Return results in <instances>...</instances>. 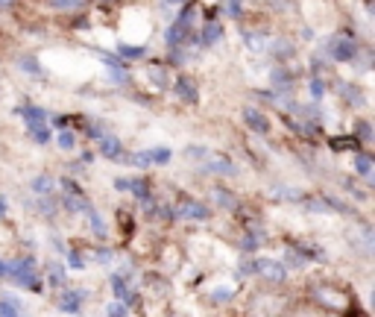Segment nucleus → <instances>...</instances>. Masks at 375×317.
Segmentation results:
<instances>
[{
  "label": "nucleus",
  "mask_w": 375,
  "mask_h": 317,
  "mask_svg": "<svg viewBox=\"0 0 375 317\" xmlns=\"http://www.w3.org/2000/svg\"><path fill=\"white\" fill-rule=\"evenodd\" d=\"M355 168H358V173H369V171H372V158L361 153L358 158H355Z\"/></svg>",
  "instance_id": "obj_13"
},
{
  "label": "nucleus",
  "mask_w": 375,
  "mask_h": 317,
  "mask_svg": "<svg viewBox=\"0 0 375 317\" xmlns=\"http://www.w3.org/2000/svg\"><path fill=\"white\" fill-rule=\"evenodd\" d=\"M176 88H179L182 100H196V88H194L191 79H179V83H176Z\"/></svg>",
  "instance_id": "obj_9"
},
{
  "label": "nucleus",
  "mask_w": 375,
  "mask_h": 317,
  "mask_svg": "<svg viewBox=\"0 0 375 317\" xmlns=\"http://www.w3.org/2000/svg\"><path fill=\"white\" fill-rule=\"evenodd\" d=\"M275 197H299V191H287V188H275Z\"/></svg>",
  "instance_id": "obj_20"
},
{
  "label": "nucleus",
  "mask_w": 375,
  "mask_h": 317,
  "mask_svg": "<svg viewBox=\"0 0 375 317\" xmlns=\"http://www.w3.org/2000/svg\"><path fill=\"white\" fill-rule=\"evenodd\" d=\"M255 270H258L267 282H275V285L285 282V276H287L279 262H270V259H258V262H255Z\"/></svg>",
  "instance_id": "obj_1"
},
{
  "label": "nucleus",
  "mask_w": 375,
  "mask_h": 317,
  "mask_svg": "<svg viewBox=\"0 0 375 317\" xmlns=\"http://www.w3.org/2000/svg\"><path fill=\"white\" fill-rule=\"evenodd\" d=\"M21 71L32 74V76H42V71H38V62L35 59H21Z\"/></svg>",
  "instance_id": "obj_14"
},
{
  "label": "nucleus",
  "mask_w": 375,
  "mask_h": 317,
  "mask_svg": "<svg viewBox=\"0 0 375 317\" xmlns=\"http://www.w3.org/2000/svg\"><path fill=\"white\" fill-rule=\"evenodd\" d=\"M179 214H182V217H194V221H206V217H208V209L200 206V203H185Z\"/></svg>",
  "instance_id": "obj_3"
},
{
  "label": "nucleus",
  "mask_w": 375,
  "mask_h": 317,
  "mask_svg": "<svg viewBox=\"0 0 375 317\" xmlns=\"http://www.w3.org/2000/svg\"><path fill=\"white\" fill-rule=\"evenodd\" d=\"M62 311H80V294H65L62 296Z\"/></svg>",
  "instance_id": "obj_11"
},
{
  "label": "nucleus",
  "mask_w": 375,
  "mask_h": 317,
  "mask_svg": "<svg viewBox=\"0 0 375 317\" xmlns=\"http://www.w3.org/2000/svg\"><path fill=\"white\" fill-rule=\"evenodd\" d=\"M100 150L106 156L117 158V156H121V142H117V138H112V135H106V138H100Z\"/></svg>",
  "instance_id": "obj_6"
},
{
  "label": "nucleus",
  "mask_w": 375,
  "mask_h": 317,
  "mask_svg": "<svg viewBox=\"0 0 375 317\" xmlns=\"http://www.w3.org/2000/svg\"><path fill=\"white\" fill-rule=\"evenodd\" d=\"M68 262H71V267H76V270L83 267V259H80V255H76V253H71V255H68Z\"/></svg>",
  "instance_id": "obj_19"
},
{
  "label": "nucleus",
  "mask_w": 375,
  "mask_h": 317,
  "mask_svg": "<svg viewBox=\"0 0 375 317\" xmlns=\"http://www.w3.org/2000/svg\"><path fill=\"white\" fill-rule=\"evenodd\" d=\"M109 314H126V306H109Z\"/></svg>",
  "instance_id": "obj_22"
},
{
  "label": "nucleus",
  "mask_w": 375,
  "mask_h": 317,
  "mask_svg": "<svg viewBox=\"0 0 375 317\" xmlns=\"http://www.w3.org/2000/svg\"><path fill=\"white\" fill-rule=\"evenodd\" d=\"M355 53V45H349V42H340V47H334V56L338 59H349Z\"/></svg>",
  "instance_id": "obj_15"
},
{
  "label": "nucleus",
  "mask_w": 375,
  "mask_h": 317,
  "mask_svg": "<svg viewBox=\"0 0 375 317\" xmlns=\"http://www.w3.org/2000/svg\"><path fill=\"white\" fill-rule=\"evenodd\" d=\"M170 150L167 147H155V150H147V158H150V165H167L170 162Z\"/></svg>",
  "instance_id": "obj_5"
},
{
  "label": "nucleus",
  "mask_w": 375,
  "mask_h": 317,
  "mask_svg": "<svg viewBox=\"0 0 375 317\" xmlns=\"http://www.w3.org/2000/svg\"><path fill=\"white\" fill-rule=\"evenodd\" d=\"M21 117L27 124H47V115L42 109H21Z\"/></svg>",
  "instance_id": "obj_7"
},
{
  "label": "nucleus",
  "mask_w": 375,
  "mask_h": 317,
  "mask_svg": "<svg viewBox=\"0 0 375 317\" xmlns=\"http://www.w3.org/2000/svg\"><path fill=\"white\" fill-rule=\"evenodd\" d=\"M0 276H6V265L4 262H0Z\"/></svg>",
  "instance_id": "obj_25"
},
{
  "label": "nucleus",
  "mask_w": 375,
  "mask_h": 317,
  "mask_svg": "<svg viewBox=\"0 0 375 317\" xmlns=\"http://www.w3.org/2000/svg\"><path fill=\"white\" fill-rule=\"evenodd\" d=\"M244 117H246V124H249L252 129H258V132H267V127H270V124H267V117H264L261 112H255V109H246Z\"/></svg>",
  "instance_id": "obj_2"
},
{
  "label": "nucleus",
  "mask_w": 375,
  "mask_h": 317,
  "mask_svg": "<svg viewBox=\"0 0 375 317\" xmlns=\"http://www.w3.org/2000/svg\"><path fill=\"white\" fill-rule=\"evenodd\" d=\"M21 309L18 306H9V300H0V314H18Z\"/></svg>",
  "instance_id": "obj_18"
},
{
  "label": "nucleus",
  "mask_w": 375,
  "mask_h": 317,
  "mask_svg": "<svg viewBox=\"0 0 375 317\" xmlns=\"http://www.w3.org/2000/svg\"><path fill=\"white\" fill-rule=\"evenodd\" d=\"M206 171H211V173H226V176H232V173H234V165H229L226 158H208Z\"/></svg>",
  "instance_id": "obj_4"
},
{
  "label": "nucleus",
  "mask_w": 375,
  "mask_h": 317,
  "mask_svg": "<svg viewBox=\"0 0 375 317\" xmlns=\"http://www.w3.org/2000/svg\"><path fill=\"white\" fill-rule=\"evenodd\" d=\"M59 147H62V150H71V147H73V135H71V132H62V135H59Z\"/></svg>",
  "instance_id": "obj_17"
},
{
  "label": "nucleus",
  "mask_w": 375,
  "mask_h": 317,
  "mask_svg": "<svg viewBox=\"0 0 375 317\" xmlns=\"http://www.w3.org/2000/svg\"><path fill=\"white\" fill-rule=\"evenodd\" d=\"M30 132H32V138L38 144H47L50 142V129H47V124H30Z\"/></svg>",
  "instance_id": "obj_8"
},
{
  "label": "nucleus",
  "mask_w": 375,
  "mask_h": 317,
  "mask_svg": "<svg viewBox=\"0 0 375 317\" xmlns=\"http://www.w3.org/2000/svg\"><path fill=\"white\" fill-rule=\"evenodd\" d=\"M32 188H35L38 194H47V191L53 188V180H50V176H35V180H32Z\"/></svg>",
  "instance_id": "obj_12"
},
{
  "label": "nucleus",
  "mask_w": 375,
  "mask_h": 317,
  "mask_svg": "<svg viewBox=\"0 0 375 317\" xmlns=\"http://www.w3.org/2000/svg\"><path fill=\"white\" fill-rule=\"evenodd\" d=\"M211 296H214V300H229V296H232V294H229V291H223V288H220V291H214V294H211Z\"/></svg>",
  "instance_id": "obj_21"
},
{
  "label": "nucleus",
  "mask_w": 375,
  "mask_h": 317,
  "mask_svg": "<svg viewBox=\"0 0 375 317\" xmlns=\"http://www.w3.org/2000/svg\"><path fill=\"white\" fill-rule=\"evenodd\" d=\"M50 6L68 12V9H80V6H85V0H50Z\"/></svg>",
  "instance_id": "obj_10"
},
{
  "label": "nucleus",
  "mask_w": 375,
  "mask_h": 317,
  "mask_svg": "<svg viewBox=\"0 0 375 317\" xmlns=\"http://www.w3.org/2000/svg\"><path fill=\"white\" fill-rule=\"evenodd\" d=\"M6 212V200H0V214H4Z\"/></svg>",
  "instance_id": "obj_24"
},
{
  "label": "nucleus",
  "mask_w": 375,
  "mask_h": 317,
  "mask_svg": "<svg viewBox=\"0 0 375 317\" xmlns=\"http://www.w3.org/2000/svg\"><path fill=\"white\" fill-rule=\"evenodd\" d=\"M15 0H0V9H6V6H12Z\"/></svg>",
  "instance_id": "obj_23"
},
{
  "label": "nucleus",
  "mask_w": 375,
  "mask_h": 317,
  "mask_svg": "<svg viewBox=\"0 0 375 317\" xmlns=\"http://www.w3.org/2000/svg\"><path fill=\"white\" fill-rule=\"evenodd\" d=\"M112 291H114L117 296H121V300H129V294H126V285H124V279H117V276L112 279Z\"/></svg>",
  "instance_id": "obj_16"
}]
</instances>
